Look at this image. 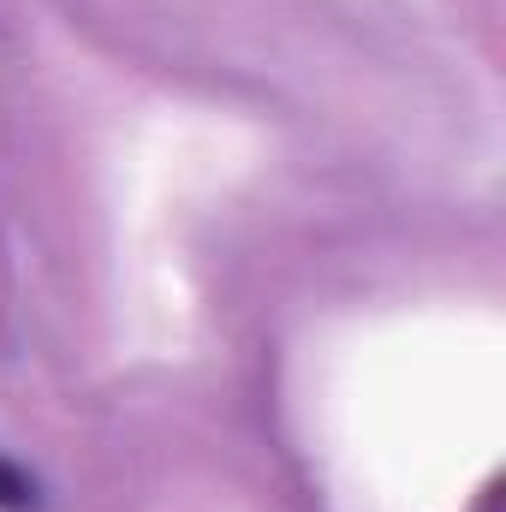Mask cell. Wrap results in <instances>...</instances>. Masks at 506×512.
<instances>
[{
  "mask_svg": "<svg viewBox=\"0 0 506 512\" xmlns=\"http://www.w3.org/2000/svg\"><path fill=\"white\" fill-rule=\"evenodd\" d=\"M30 507H36V483L12 459H0V512H30Z\"/></svg>",
  "mask_w": 506,
  "mask_h": 512,
  "instance_id": "obj_1",
  "label": "cell"
}]
</instances>
